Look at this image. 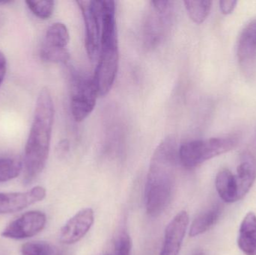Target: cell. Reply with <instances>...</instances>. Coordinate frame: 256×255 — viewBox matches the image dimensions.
I'll return each instance as SVG.
<instances>
[{
	"label": "cell",
	"instance_id": "6da1fadb",
	"mask_svg": "<svg viewBox=\"0 0 256 255\" xmlns=\"http://www.w3.org/2000/svg\"><path fill=\"white\" fill-rule=\"evenodd\" d=\"M177 140L165 138L156 147L150 160L144 187L146 212L156 218L166 210L172 199L178 161Z\"/></svg>",
	"mask_w": 256,
	"mask_h": 255
},
{
	"label": "cell",
	"instance_id": "7a4b0ae2",
	"mask_svg": "<svg viewBox=\"0 0 256 255\" xmlns=\"http://www.w3.org/2000/svg\"><path fill=\"white\" fill-rule=\"evenodd\" d=\"M54 100L48 88L40 89L30 135L26 143L24 165L25 184H30L43 172L49 157L54 127Z\"/></svg>",
	"mask_w": 256,
	"mask_h": 255
},
{
	"label": "cell",
	"instance_id": "3957f363",
	"mask_svg": "<svg viewBox=\"0 0 256 255\" xmlns=\"http://www.w3.org/2000/svg\"><path fill=\"white\" fill-rule=\"evenodd\" d=\"M102 10V37L98 61L93 79L99 96L106 95L110 91L116 77L120 61L116 4L114 1H100Z\"/></svg>",
	"mask_w": 256,
	"mask_h": 255
},
{
	"label": "cell",
	"instance_id": "277c9868",
	"mask_svg": "<svg viewBox=\"0 0 256 255\" xmlns=\"http://www.w3.org/2000/svg\"><path fill=\"white\" fill-rule=\"evenodd\" d=\"M238 139L234 136L190 141L180 145L178 160L184 167L194 169L204 162L234 149Z\"/></svg>",
	"mask_w": 256,
	"mask_h": 255
},
{
	"label": "cell",
	"instance_id": "5b68a950",
	"mask_svg": "<svg viewBox=\"0 0 256 255\" xmlns=\"http://www.w3.org/2000/svg\"><path fill=\"white\" fill-rule=\"evenodd\" d=\"M92 77L73 71L70 76V109L74 119L81 122L92 112L98 97Z\"/></svg>",
	"mask_w": 256,
	"mask_h": 255
},
{
	"label": "cell",
	"instance_id": "8992f818",
	"mask_svg": "<svg viewBox=\"0 0 256 255\" xmlns=\"http://www.w3.org/2000/svg\"><path fill=\"white\" fill-rule=\"evenodd\" d=\"M84 16L86 28V49L90 59L96 60L100 50L102 37L100 1H78Z\"/></svg>",
	"mask_w": 256,
	"mask_h": 255
},
{
	"label": "cell",
	"instance_id": "52a82bcc",
	"mask_svg": "<svg viewBox=\"0 0 256 255\" xmlns=\"http://www.w3.org/2000/svg\"><path fill=\"white\" fill-rule=\"evenodd\" d=\"M46 223V217L40 211H30L14 220L2 232L1 236L7 239L24 240L40 233Z\"/></svg>",
	"mask_w": 256,
	"mask_h": 255
},
{
	"label": "cell",
	"instance_id": "ba28073f",
	"mask_svg": "<svg viewBox=\"0 0 256 255\" xmlns=\"http://www.w3.org/2000/svg\"><path fill=\"white\" fill-rule=\"evenodd\" d=\"M237 57L244 76L251 78L256 72V19L240 32L238 40Z\"/></svg>",
	"mask_w": 256,
	"mask_h": 255
},
{
	"label": "cell",
	"instance_id": "9c48e42d",
	"mask_svg": "<svg viewBox=\"0 0 256 255\" xmlns=\"http://www.w3.org/2000/svg\"><path fill=\"white\" fill-rule=\"evenodd\" d=\"M46 193V190L40 186L26 192L0 193V214L19 212L44 199Z\"/></svg>",
	"mask_w": 256,
	"mask_h": 255
},
{
	"label": "cell",
	"instance_id": "30bf717a",
	"mask_svg": "<svg viewBox=\"0 0 256 255\" xmlns=\"http://www.w3.org/2000/svg\"><path fill=\"white\" fill-rule=\"evenodd\" d=\"M94 222V213L92 208L79 211L62 228L60 241L66 245L76 244L88 233Z\"/></svg>",
	"mask_w": 256,
	"mask_h": 255
},
{
	"label": "cell",
	"instance_id": "8fae6325",
	"mask_svg": "<svg viewBox=\"0 0 256 255\" xmlns=\"http://www.w3.org/2000/svg\"><path fill=\"white\" fill-rule=\"evenodd\" d=\"M189 225V215L182 211L168 223L159 255H178Z\"/></svg>",
	"mask_w": 256,
	"mask_h": 255
},
{
	"label": "cell",
	"instance_id": "7c38bea8",
	"mask_svg": "<svg viewBox=\"0 0 256 255\" xmlns=\"http://www.w3.org/2000/svg\"><path fill=\"white\" fill-rule=\"evenodd\" d=\"M236 176L239 200L245 197L252 188L256 179V160L255 157L245 153L240 159Z\"/></svg>",
	"mask_w": 256,
	"mask_h": 255
},
{
	"label": "cell",
	"instance_id": "4fadbf2b",
	"mask_svg": "<svg viewBox=\"0 0 256 255\" xmlns=\"http://www.w3.org/2000/svg\"><path fill=\"white\" fill-rule=\"evenodd\" d=\"M154 12L146 19L144 37L149 46H154L160 42L166 32V28L172 11L160 13L153 9Z\"/></svg>",
	"mask_w": 256,
	"mask_h": 255
},
{
	"label": "cell",
	"instance_id": "5bb4252c",
	"mask_svg": "<svg viewBox=\"0 0 256 255\" xmlns=\"http://www.w3.org/2000/svg\"><path fill=\"white\" fill-rule=\"evenodd\" d=\"M238 245L246 255H256V216L249 213L242 221Z\"/></svg>",
	"mask_w": 256,
	"mask_h": 255
},
{
	"label": "cell",
	"instance_id": "9a60e30c",
	"mask_svg": "<svg viewBox=\"0 0 256 255\" xmlns=\"http://www.w3.org/2000/svg\"><path fill=\"white\" fill-rule=\"evenodd\" d=\"M216 191L220 197L226 203L239 201L236 176L228 169L220 171L215 181Z\"/></svg>",
	"mask_w": 256,
	"mask_h": 255
},
{
	"label": "cell",
	"instance_id": "2e32d148",
	"mask_svg": "<svg viewBox=\"0 0 256 255\" xmlns=\"http://www.w3.org/2000/svg\"><path fill=\"white\" fill-rule=\"evenodd\" d=\"M221 214H222L221 207L220 205H216L214 208L200 214L191 224L190 236L191 238L200 236L210 230L218 223Z\"/></svg>",
	"mask_w": 256,
	"mask_h": 255
},
{
	"label": "cell",
	"instance_id": "e0dca14e",
	"mask_svg": "<svg viewBox=\"0 0 256 255\" xmlns=\"http://www.w3.org/2000/svg\"><path fill=\"white\" fill-rule=\"evenodd\" d=\"M70 40L69 31L62 22H55L48 28L42 46L55 49H67Z\"/></svg>",
	"mask_w": 256,
	"mask_h": 255
},
{
	"label": "cell",
	"instance_id": "ac0fdd59",
	"mask_svg": "<svg viewBox=\"0 0 256 255\" xmlns=\"http://www.w3.org/2000/svg\"><path fill=\"white\" fill-rule=\"evenodd\" d=\"M184 4L190 19L196 23L201 24L210 13L212 1H184Z\"/></svg>",
	"mask_w": 256,
	"mask_h": 255
},
{
	"label": "cell",
	"instance_id": "d6986e66",
	"mask_svg": "<svg viewBox=\"0 0 256 255\" xmlns=\"http://www.w3.org/2000/svg\"><path fill=\"white\" fill-rule=\"evenodd\" d=\"M24 169L22 162L16 158H0V183L19 176Z\"/></svg>",
	"mask_w": 256,
	"mask_h": 255
},
{
	"label": "cell",
	"instance_id": "ffe728a7",
	"mask_svg": "<svg viewBox=\"0 0 256 255\" xmlns=\"http://www.w3.org/2000/svg\"><path fill=\"white\" fill-rule=\"evenodd\" d=\"M27 7L33 14L42 19H49L54 13L55 2L54 1H26Z\"/></svg>",
	"mask_w": 256,
	"mask_h": 255
},
{
	"label": "cell",
	"instance_id": "44dd1931",
	"mask_svg": "<svg viewBox=\"0 0 256 255\" xmlns=\"http://www.w3.org/2000/svg\"><path fill=\"white\" fill-rule=\"evenodd\" d=\"M40 58L46 62L66 63L68 61L69 53L67 49H55L42 46Z\"/></svg>",
	"mask_w": 256,
	"mask_h": 255
},
{
	"label": "cell",
	"instance_id": "7402d4cb",
	"mask_svg": "<svg viewBox=\"0 0 256 255\" xmlns=\"http://www.w3.org/2000/svg\"><path fill=\"white\" fill-rule=\"evenodd\" d=\"M51 253L49 244L44 242L26 243L21 248V255H51Z\"/></svg>",
	"mask_w": 256,
	"mask_h": 255
},
{
	"label": "cell",
	"instance_id": "603a6c76",
	"mask_svg": "<svg viewBox=\"0 0 256 255\" xmlns=\"http://www.w3.org/2000/svg\"><path fill=\"white\" fill-rule=\"evenodd\" d=\"M132 241L127 232H122L116 243V255H131Z\"/></svg>",
	"mask_w": 256,
	"mask_h": 255
},
{
	"label": "cell",
	"instance_id": "cb8c5ba5",
	"mask_svg": "<svg viewBox=\"0 0 256 255\" xmlns=\"http://www.w3.org/2000/svg\"><path fill=\"white\" fill-rule=\"evenodd\" d=\"M238 1L234 0H226V1H220V7L221 12L224 14H230L234 11L237 5Z\"/></svg>",
	"mask_w": 256,
	"mask_h": 255
},
{
	"label": "cell",
	"instance_id": "d4e9b609",
	"mask_svg": "<svg viewBox=\"0 0 256 255\" xmlns=\"http://www.w3.org/2000/svg\"><path fill=\"white\" fill-rule=\"evenodd\" d=\"M70 149V143L67 139H63L57 146L56 151L58 157H64L68 153Z\"/></svg>",
	"mask_w": 256,
	"mask_h": 255
},
{
	"label": "cell",
	"instance_id": "484cf974",
	"mask_svg": "<svg viewBox=\"0 0 256 255\" xmlns=\"http://www.w3.org/2000/svg\"><path fill=\"white\" fill-rule=\"evenodd\" d=\"M6 73V58L4 54L0 50V86L4 80Z\"/></svg>",
	"mask_w": 256,
	"mask_h": 255
},
{
	"label": "cell",
	"instance_id": "4316f807",
	"mask_svg": "<svg viewBox=\"0 0 256 255\" xmlns=\"http://www.w3.org/2000/svg\"><path fill=\"white\" fill-rule=\"evenodd\" d=\"M194 255H204V254H202V253H196V254H194Z\"/></svg>",
	"mask_w": 256,
	"mask_h": 255
}]
</instances>
